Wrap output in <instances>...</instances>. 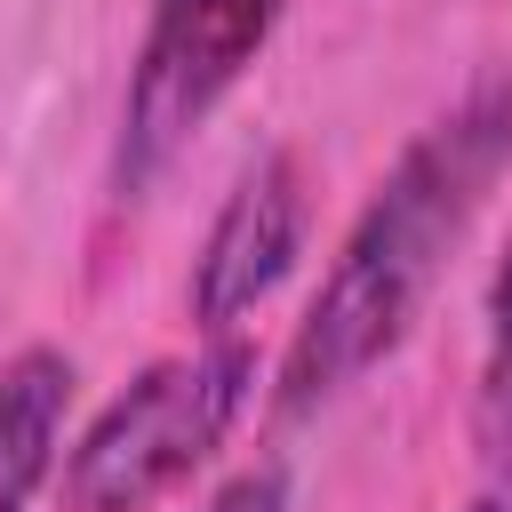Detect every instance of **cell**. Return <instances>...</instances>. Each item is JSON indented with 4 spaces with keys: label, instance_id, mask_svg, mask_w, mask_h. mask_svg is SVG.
Segmentation results:
<instances>
[{
    "label": "cell",
    "instance_id": "obj_1",
    "mask_svg": "<svg viewBox=\"0 0 512 512\" xmlns=\"http://www.w3.org/2000/svg\"><path fill=\"white\" fill-rule=\"evenodd\" d=\"M504 168H512V88L488 80L448 120H432L400 152L384 192L360 208L344 256L328 264L312 312L288 336V360H280V408L288 416L336 400L352 376H368L416 328L432 280L448 272V248L472 232V216Z\"/></svg>",
    "mask_w": 512,
    "mask_h": 512
},
{
    "label": "cell",
    "instance_id": "obj_2",
    "mask_svg": "<svg viewBox=\"0 0 512 512\" xmlns=\"http://www.w3.org/2000/svg\"><path fill=\"white\" fill-rule=\"evenodd\" d=\"M248 376H256V360L240 344H208V352L144 368L80 432L72 472H64V504L72 512H152L232 432V416L248 400Z\"/></svg>",
    "mask_w": 512,
    "mask_h": 512
},
{
    "label": "cell",
    "instance_id": "obj_3",
    "mask_svg": "<svg viewBox=\"0 0 512 512\" xmlns=\"http://www.w3.org/2000/svg\"><path fill=\"white\" fill-rule=\"evenodd\" d=\"M280 0H152V32L128 80V128H120V168L152 176L256 64L272 40Z\"/></svg>",
    "mask_w": 512,
    "mask_h": 512
},
{
    "label": "cell",
    "instance_id": "obj_4",
    "mask_svg": "<svg viewBox=\"0 0 512 512\" xmlns=\"http://www.w3.org/2000/svg\"><path fill=\"white\" fill-rule=\"evenodd\" d=\"M304 224H312L304 168H296L288 152L256 160V168L232 184V200L216 208L208 240H200V264H192V312H200L208 328H232L240 312H256V304L280 288V272L296 264Z\"/></svg>",
    "mask_w": 512,
    "mask_h": 512
},
{
    "label": "cell",
    "instance_id": "obj_5",
    "mask_svg": "<svg viewBox=\"0 0 512 512\" xmlns=\"http://www.w3.org/2000/svg\"><path fill=\"white\" fill-rule=\"evenodd\" d=\"M64 400H72V360L64 352L40 344V352H16L0 368V512H24L32 488L48 480Z\"/></svg>",
    "mask_w": 512,
    "mask_h": 512
},
{
    "label": "cell",
    "instance_id": "obj_6",
    "mask_svg": "<svg viewBox=\"0 0 512 512\" xmlns=\"http://www.w3.org/2000/svg\"><path fill=\"white\" fill-rule=\"evenodd\" d=\"M480 432L512 440V336H496V360H488V384H480Z\"/></svg>",
    "mask_w": 512,
    "mask_h": 512
},
{
    "label": "cell",
    "instance_id": "obj_7",
    "mask_svg": "<svg viewBox=\"0 0 512 512\" xmlns=\"http://www.w3.org/2000/svg\"><path fill=\"white\" fill-rule=\"evenodd\" d=\"M208 512H288V480H280V464H256V472H240Z\"/></svg>",
    "mask_w": 512,
    "mask_h": 512
},
{
    "label": "cell",
    "instance_id": "obj_8",
    "mask_svg": "<svg viewBox=\"0 0 512 512\" xmlns=\"http://www.w3.org/2000/svg\"><path fill=\"white\" fill-rule=\"evenodd\" d=\"M488 320H496V336H512V240H504V264L488 280Z\"/></svg>",
    "mask_w": 512,
    "mask_h": 512
},
{
    "label": "cell",
    "instance_id": "obj_9",
    "mask_svg": "<svg viewBox=\"0 0 512 512\" xmlns=\"http://www.w3.org/2000/svg\"><path fill=\"white\" fill-rule=\"evenodd\" d=\"M472 512H512V472H504V480H496V488H488V496H480Z\"/></svg>",
    "mask_w": 512,
    "mask_h": 512
}]
</instances>
